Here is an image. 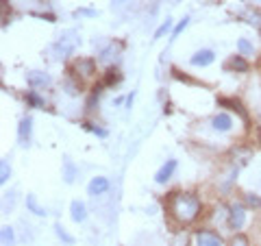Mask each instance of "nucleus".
Masks as SVG:
<instances>
[{
    "label": "nucleus",
    "mask_w": 261,
    "mask_h": 246,
    "mask_svg": "<svg viewBox=\"0 0 261 246\" xmlns=\"http://www.w3.org/2000/svg\"><path fill=\"white\" fill-rule=\"evenodd\" d=\"M226 68H231V70H235V72H248V61L244 59L242 55H233L231 59H228V63H226Z\"/></svg>",
    "instance_id": "obj_15"
},
{
    "label": "nucleus",
    "mask_w": 261,
    "mask_h": 246,
    "mask_svg": "<svg viewBox=\"0 0 261 246\" xmlns=\"http://www.w3.org/2000/svg\"><path fill=\"white\" fill-rule=\"evenodd\" d=\"M228 246H250V242H248V237L244 233H235L233 240L228 242Z\"/></svg>",
    "instance_id": "obj_24"
},
{
    "label": "nucleus",
    "mask_w": 261,
    "mask_h": 246,
    "mask_svg": "<svg viewBox=\"0 0 261 246\" xmlns=\"http://www.w3.org/2000/svg\"><path fill=\"white\" fill-rule=\"evenodd\" d=\"M211 127L220 131V133H226V131H231V127H233V118L228 116V113H218V116H214V120H211Z\"/></svg>",
    "instance_id": "obj_11"
},
{
    "label": "nucleus",
    "mask_w": 261,
    "mask_h": 246,
    "mask_svg": "<svg viewBox=\"0 0 261 246\" xmlns=\"http://www.w3.org/2000/svg\"><path fill=\"white\" fill-rule=\"evenodd\" d=\"M27 207H29V211H33L35 216H46V214H48L46 207H42V205L37 203V196H35V194H29V196H27Z\"/></svg>",
    "instance_id": "obj_16"
},
{
    "label": "nucleus",
    "mask_w": 261,
    "mask_h": 246,
    "mask_svg": "<svg viewBox=\"0 0 261 246\" xmlns=\"http://www.w3.org/2000/svg\"><path fill=\"white\" fill-rule=\"evenodd\" d=\"M196 246H224V242L214 231H198L196 233Z\"/></svg>",
    "instance_id": "obj_8"
},
{
    "label": "nucleus",
    "mask_w": 261,
    "mask_h": 246,
    "mask_svg": "<svg viewBox=\"0 0 261 246\" xmlns=\"http://www.w3.org/2000/svg\"><path fill=\"white\" fill-rule=\"evenodd\" d=\"M0 242H3V246H13L15 244V233L11 227H3L0 229Z\"/></svg>",
    "instance_id": "obj_17"
},
{
    "label": "nucleus",
    "mask_w": 261,
    "mask_h": 246,
    "mask_svg": "<svg viewBox=\"0 0 261 246\" xmlns=\"http://www.w3.org/2000/svg\"><path fill=\"white\" fill-rule=\"evenodd\" d=\"M259 144H261V131H259Z\"/></svg>",
    "instance_id": "obj_31"
},
{
    "label": "nucleus",
    "mask_w": 261,
    "mask_h": 246,
    "mask_svg": "<svg viewBox=\"0 0 261 246\" xmlns=\"http://www.w3.org/2000/svg\"><path fill=\"white\" fill-rule=\"evenodd\" d=\"M109 187H111V183H109L107 177H94L87 185V194L89 196H100V194H107Z\"/></svg>",
    "instance_id": "obj_5"
},
{
    "label": "nucleus",
    "mask_w": 261,
    "mask_h": 246,
    "mask_svg": "<svg viewBox=\"0 0 261 246\" xmlns=\"http://www.w3.org/2000/svg\"><path fill=\"white\" fill-rule=\"evenodd\" d=\"M170 29H172V20H170V18H166V22H161V24H159V29H157V31H154V35H152V39H161V37H163V35H166V33H168Z\"/></svg>",
    "instance_id": "obj_22"
},
{
    "label": "nucleus",
    "mask_w": 261,
    "mask_h": 246,
    "mask_svg": "<svg viewBox=\"0 0 261 246\" xmlns=\"http://www.w3.org/2000/svg\"><path fill=\"white\" fill-rule=\"evenodd\" d=\"M27 103L31 105V107H44V98L37 94V89H31V92L27 94Z\"/></svg>",
    "instance_id": "obj_21"
},
{
    "label": "nucleus",
    "mask_w": 261,
    "mask_h": 246,
    "mask_svg": "<svg viewBox=\"0 0 261 246\" xmlns=\"http://www.w3.org/2000/svg\"><path fill=\"white\" fill-rule=\"evenodd\" d=\"M76 46H79V37L74 35V33H65V35H61V37L53 44V55H55V59H65V57H70L72 53L76 51Z\"/></svg>",
    "instance_id": "obj_2"
},
{
    "label": "nucleus",
    "mask_w": 261,
    "mask_h": 246,
    "mask_svg": "<svg viewBox=\"0 0 261 246\" xmlns=\"http://www.w3.org/2000/svg\"><path fill=\"white\" fill-rule=\"evenodd\" d=\"M11 179V166H9V159H0V183H7Z\"/></svg>",
    "instance_id": "obj_19"
},
{
    "label": "nucleus",
    "mask_w": 261,
    "mask_h": 246,
    "mask_svg": "<svg viewBox=\"0 0 261 246\" xmlns=\"http://www.w3.org/2000/svg\"><path fill=\"white\" fill-rule=\"evenodd\" d=\"M79 13L81 15H96V11H92V9H79Z\"/></svg>",
    "instance_id": "obj_28"
},
{
    "label": "nucleus",
    "mask_w": 261,
    "mask_h": 246,
    "mask_svg": "<svg viewBox=\"0 0 261 246\" xmlns=\"http://www.w3.org/2000/svg\"><path fill=\"white\" fill-rule=\"evenodd\" d=\"M174 170H176V159H168L157 170V175H154V183H166V181H170V177L174 175Z\"/></svg>",
    "instance_id": "obj_10"
},
{
    "label": "nucleus",
    "mask_w": 261,
    "mask_h": 246,
    "mask_svg": "<svg viewBox=\"0 0 261 246\" xmlns=\"http://www.w3.org/2000/svg\"><path fill=\"white\" fill-rule=\"evenodd\" d=\"M130 105H133V94H130V96L126 98V107H128V109H130Z\"/></svg>",
    "instance_id": "obj_29"
},
{
    "label": "nucleus",
    "mask_w": 261,
    "mask_h": 246,
    "mask_svg": "<svg viewBox=\"0 0 261 246\" xmlns=\"http://www.w3.org/2000/svg\"><path fill=\"white\" fill-rule=\"evenodd\" d=\"M244 223H246V209L240 203L231 205L228 207V225H231V229H242Z\"/></svg>",
    "instance_id": "obj_3"
},
{
    "label": "nucleus",
    "mask_w": 261,
    "mask_h": 246,
    "mask_svg": "<svg viewBox=\"0 0 261 246\" xmlns=\"http://www.w3.org/2000/svg\"><path fill=\"white\" fill-rule=\"evenodd\" d=\"M192 65H200V68H205V65H211L216 61V53L211 51V48H202L196 55H192Z\"/></svg>",
    "instance_id": "obj_9"
},
{
    "label": "nucleus",
    "mask_w": 261,
    "mask_h": 246,
    "mask_svg": "<svg viewBox=\"0 0 261 246\" xmlns=\"http://www.w3.org/2000/svg\"><path fill=\"white\" fill-rule=\"evenodd\" d=\"M55 233H57V237H59L61 242H65L68 246H70V244H74V237H72V235H70L68 231H65V229H63V227H61L59 223L55 225Z\"/></svg>",
    "instance_id": "obj_20"
},
{
    "label": "nucleus",
    "mask_w": 261,
    "mask_h": 246,
    "mask_svg": "<svg viewBox=\"0 0 261 246\" xmlns=\"http://www.w3.org/2000/svg\"><path fill=\"white\" fill-rule=\"evenodd\" d=\"M238 51L242 57H250V55H255V46H252L246 37H240L238 39Z\"/></svg>",
    "instance_id": "obj_18"
},
{
    "label": "nucleus",
    "mask_w": 261,
    "mask_h": 246,
    "mask_svg": "<svg viewBox=\"0 0 261 246\" xmlns=\"http://www.w3.org/2000/svg\"><path fill=\"white\" fill-rule=\"evenodd\" d=\"M70 218L74 220V223H83L87 218V207L83 201H72L70 203Z\"/></svg>",
    "instance_id": "obj_12"
},
{
    "label": "nucleus",
    "mask_w": 261,
    "mask_h": 246,
    "mask_svg": "<svg viewBox=\"0 0 261 246\" xmlns=\"http://www.w3.org/2000/svg\"><path fill=\"white\" fill-rule=\"evenodd\" d=\"M74 70H76V75L81 79H89V77H94V72H96V61L81 57V59L74 61Z\"/></svg>",
    "instance_id": "obj_7"
},
{
    "label": "nucleus",
    "mask_w": 261,
    "mask_h": 246,
    "mask_svg": "<svg viewBox=\"0 0 261 246\" xmlns=\"http://www.w3.org/2000/svg\"><path fill=\"white\" fill-rule=\"evenodd\" d=\"M31 135H33V118L27 116L20 120L18 125V142L20 146H29L31 144Z\"/></svg>",
    "instance_id": "obj_4"
},
{
    "label": "nucleus",
    "mask_w": 261,
    "mask_h": 246,
    "mask_svg": "<svg viewBox=\"0 0 261 246\" xmlns=\"http://www.w3.org/2000/svg\"><path fill=\"white\" fill-rule=\"evenodd\" d=\"M187 24H190V18H187V15H185V18L181 20V22H178L176 24V27H174V31H172V37H170V39H172V42H174V39L178 37V35H181V33L187 29Z\"/></svg>",
    "instance_id": "obj_23"
},
{
    "label": "nucleus",
    "mask_w": 261,
    "mask_h": 246,
    "mask_svg": "<svg viewBox=\"0 0 261 246\" xmlns=\"http://www.w3.org/2000/svg\"><path fill=\"white\" fill-rule=\"evenodd\" d=\"M168 209L176 223L190 225L200 214V199L192 192H174L168 201Z\"/></svg>",
    "instance_id": "obj_1"
},
{
    "label": "nucleus",
    "mask_w": 261,
    "mask_h": 246,
    "mask_svg": "<svg viewBox=\"0 0 261 246\" xmlns=\"http://www.w3.org/2000/svg\"><path fill=\"white\" fill-rule=\"evenodd\" d=\"M118 81H120V75H118V72H116V70H109V75H107V83L111 85V83H118Z\"/></svg>",
    "instance_id": "obj_27"
},
{
    "label": "nucleus",
    "mask_w": 261,
    "mask_h": 246,
    "mask_svg": "<svg viewBox=\"0 0 261 246\" xmlns=\"http://www.w3.org/2000/svg\"><path fill=\"white\" fill-rule=\"evenodd\" d=\"M85 129L92 131V133H96L98 137H107V131L100 129V127H96V125H92V122H85Z\"/></svg>",
    "instance_id": "obj_25"
},
{
    "label": "nucleus",
    "mask_w": 261,
    "mask_h": 246,
    "mask_svg": "<svg viewBox=\"0 0 261 246\" xmlns=\"http://www.w3.org/2000/svg\"><path fill=\"white\" fill-rule=\"evenodd\" d=\"M79 177V168L74 166V161H72L70 157H63V181L65 183H74Z\"/></svg>",
    "instance_id": "obj_13"
},
{
    "label": "nucleus",
    "mask_w": 261,
    "mask_h": 246,
    "mask_svg": "<svg viewBox=\"0 0 261 246\" xmlns=\"http://www.w3.org/2000/svg\"><path fill=\"white\" fill-rule=\"evenodd\" d=\"M122 3H124V0H113V5H116V7H120Z\"/></svg>",
    "instance_id": "obj_30"
},
{
    "label": "nucleus",
    "mask_w": 261,
    "mask_h": 246,
    "mask_svg": "<svg viewBox=\"0 0 261 246\" xmlns=\"http://www.w3.org/2000/svg\"><path fill=\"white\" fill-rule=\"evenodd\" d=\"M218 103L222 105V107H228V109L238 111L240 116H242V120H244V122H248V113H246V109L242 107V103H240V101H235V98H220Z\"/></svg>",
    "instance_id": "obj_14"
},
{
    "label": "nucleus",
    "mask_w": 261,
    "mask_h": 246,
    "mask_svg": "<svg viewBox=\"0 0 261 246\" xmlns=\"http://www.w3.org/2000/svg\"><path fill=\"white\" fill-rule=\"evenodd\" d=\"M246 205H250V207H261V199L257 194H246Z\"/></svg>",
    "instance_id": "obj_26"
},
{
    "label": "nucleus",
    "mask_w": 261,
    "mask_h": 246,
    "mask_svg": "<svg viewBox=\"0 0 261 246\" xmlns=\"http://www.w3.org/2000/svg\"><path fill=\"white\" fill-rule=\"evenodd\" d=\"M50 75H46V72L42 70H31L29 75H27V83L33 87V89H37V87H48L50 85Z\"/></svg>",
    "instance_id": "obj_6"
}]
</instances>
